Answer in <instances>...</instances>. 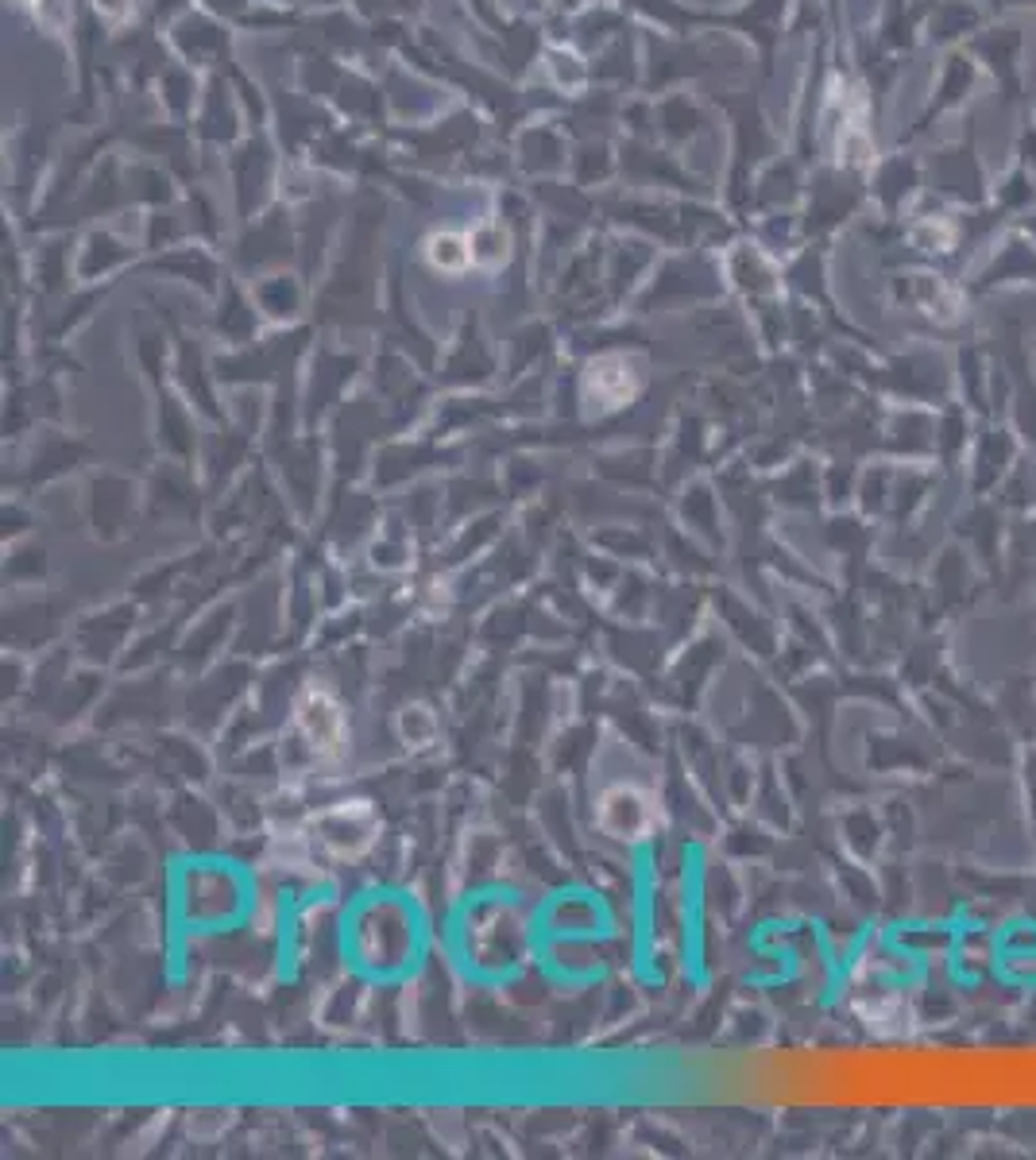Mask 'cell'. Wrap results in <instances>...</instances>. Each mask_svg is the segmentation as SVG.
I'll return each instance as SVG.
<instances>
[{
	"label": "cell",
	"mask_w": 1036,
	"mask_h": 1160,
	"mask_svg": "<svg viewBox=\"0 0 1036 1160\" xmlns=\"http://www.w3.org/2000/svg\"><path fill=\"white\" fill-rule=\"evenodd\" d=\"M376 816L367 804H337L314 820V843L321 851L337 855V859H348V855H360L367 843L376 840Z\"/></svg>",
	"instance_id": "6da1fadb"
},
{
	"label": "cell",
	"mask_w": 1036,
	"mask_h": 1160,
	"mask_svg": "<svg viewBox=\"0 0 1036 1160\" xmlns=\"http://www.w3.org/2000/svg\"><path fill=\"white\" fill-rule=\"evenodd\" d=\"M654 820V809L646 797H638L634 790H611L600 801V824H604L615 840H638Z\"/></svg>",
	"instance_id": "3957f363"
},
{
	"label": "cell",
	"mask_w": 1036,
	"mask_h": 1160,
	"mask_svg": "<svg viewBox=\"0 0 1036 1160\" xmlns=\"http://www.w3.org/2000/svg\"><path fill=\"white\" fill-rule=\"evenodd\" d=\"M399 731H403L406 747H426V743H433V735H437V720H433V712H426L422 704H414V708H403Z\"/></svg>",
	"instance_id": "277c9868"
},
{
	"label": "cell",
	"mask_w": 1036,
	"mask_h": 1160,
	"mask_svg": "<svg viewBox=\"0 0 1036 1160\" xmlns=\"http://www.w3.org/2000/svg\"><path fill=\"white\" fill-rule=\"evenodd\" d=\"M294 724L302 731V740L310 743V751H317L321 758L337 754L344 747V712L341 704L333 701L325 689L306 685L302 697L294 701Z\"/></svg>",
	"instance_id": "7a4b0ae2"
}]
</instances>
